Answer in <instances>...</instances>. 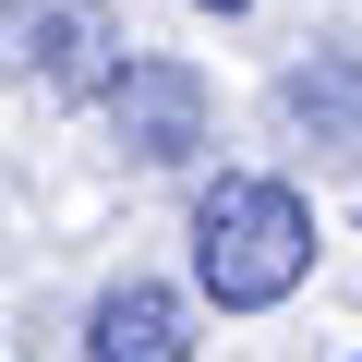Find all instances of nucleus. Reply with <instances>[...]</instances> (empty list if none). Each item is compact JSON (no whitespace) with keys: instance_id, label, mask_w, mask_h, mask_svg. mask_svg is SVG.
Returning <instances> with one entry per match:
<instances>
[{"instance_id":"nucleus-1","label":"nucleus","mask_w":362,"mask_h":362,"mask_svg":"<svg viewBox=\"0 0 362 362\" xmlns=\"http://www.w3.org/2000/svg\"><path fill=\"white\" fill-rule=\"evenodd\" d=\"M194 278L218 290V314H266L314 278V218L290 181L266 169H218L206 206H194Z\"/></svg>"},{"instance_id":"nucleus-2","label":"nucleus","mask_w":362,"mask_h":362,"mask_svg":"<svg viewBox=\"0 0 362 362\" xmlns=\"http://www.w3.org/2000/svg\"><path fill=\"white\" fill-rule=\"evenodd\" d=\"M97 97H109L121 157H145V169H169V157L206 145V73H194V61H121Z\"/></svg>"},{"instance_id":"nucleus-3","label":"nucleus","mask_w":362,"mask_h":362,"mask_svg":"<svg viewBox=\"0 0 362 362\" xmlns=\"http://www.w3.org/2000/svg\"><path fill=\"white\" fill-rule=\"evenodd\" d=\"M109 49V13H73V0H0V61H37L49 85H109L121 61Z\"/></svg>"},{"instance_id":"nucleus-4","label":"nucleus","mask_w":362,"mask_h":362,"mask_svg":"<svg viewBox=\"0 0 362 362\" xmlns=\"http://www.w3.org/2000/svg\"><path fill=\"white\" fill-rule=\"evenodd\" d=\"M85 362H194V326H181V302L157 278H121L85 314Z\"/></svg>"},{"instance_id":"nucleus-5","label":"nucleus","mask_w":362,"mask_h":362,"mask_svg":"<svg viewBox=\"0 0 362 362\" xmlns=\"http://www.w3.org/2000/svg\"><path fill=\"white\" fill-rule=\"evenodd\" d=\"M290 121H314V133H350V145H362V73H350V61L290 73Z\"/></svg>"},{"instance_id":"nucleus-6","label":"nucleus","mask_w":362,"mask_h":362,"mask_svg":"<svg viewBox=\"0 0 362 362\" xmlns=\"http://www.w3.org/2000/svg\"><path fill=\"white\" fill-rule=\"evenodd\" d=\"M206 13H254V0H206Z\"/></svg>"}]
</instances>
